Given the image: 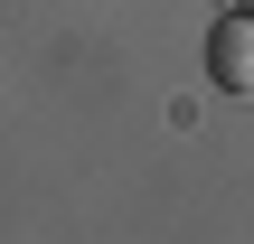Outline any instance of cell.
Returning <instances> with one entry per match:
<instances>
[{"label":"cell","mask_w":254,"mask_h":244,"mask_svg":"<svg viewBox=\"0 0 254 244\" xmlns=\"http://www.w3.org/2000/svg\"><path fill=\"white\" fill-rule=\"evenodd\" d=\"M207 75H217L226 94H254V9H226V19L207 28Z\"/></svg>","instance_id":"cell-1"},{"label":"cell","mask_w":254,"mask_h":244,"mask_svg":"<svg viewBox=\"0 0 254 244\" xmlns=\"http://www.w3.org/2000/svg\"><path fill=\"white\" fill-rule=\"evenodd\" d=\"M236 9H254V0H236Z\"/></svg>","instance_id":"cell-2"}]
</instances>
